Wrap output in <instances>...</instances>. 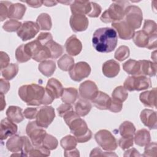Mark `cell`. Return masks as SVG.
Here are the masks:
<instances>
[{
  "label": "cell",
  "instance_id": "cell-10",
  "mask_svg": "<svg viewBox=\"0 0 157 157\" xmlns=\"http://www.w3.org/2000/svg\"><path fill=\"white\" fill-rule=\"evenodd\" d=\"M55 117V109L52 106L45 105L37 112L36 122L37 124L43 128H47Z\"/></svg>",
  "mask_w": 157,
  "mask_h": 157
},
{
  "label": "cell",
  "instance_id": "cell-41",
  "mask_svg": "<svg viewBox=\"0 0 157 157\" xmlns=\"http://www.w3.org/2000/svg\"><path fill=\"white\" fill-rule=\"evenodd\" d=\"M112 96L113 99L121 102H123L126 100L128 96V93L127 90L123 86H118L113 90L112 93Z\"/></svg>",
  "mask_w": 157,
  "mask_h": 157
},
{
  "label": "cell",
  "instance_id": "cell-16",
  "mask_svg": "<svg viewBox=\"0 0 157 157\" xmlns=\"http://www.w3.org/2000/svg\"><path fill=\"white\" fill-rule=\"evenodd\" d=\"M0 129V138L2 140L6 139L9 136L15 134L17 132L18 127L15 123L8 118H5L1 121Z\"/></svg>",
  "mask_w": 157,
  "mask_h": 157
},
{
  "label": "cell",
  "instance_id": "cell-12",
  "mask_svg": "<svg viewBox=\"0 0 157 157\" xmlns=\"http://www.w3.org/2000/svg\"><path fill=\"white\" fill-rule=\"evenodd\" d=\"M39 30L40 28L36 22L26 21L22 23L21 27L17 31V34L23 41H26L34 38Z\"/></svg>",
  "mask_w": 157,
  "mask_h": 157
},
{
  "label": "cell",
  "instance_id": "cell-58",
  "mask_svg": "<svg viewBox=\"0 0 157 157\" xmlns=\"http://www.w3.org/2000/svg\"><path fill=\"white\" fill-rule=\"evenodd\" d=\"M10 83L9 82L4 78H1L0 80V93L6 94L8 92L10 89Z\"/></svg>",
  "mask_w": 157,
  "mask_h": 157
},
{
  "label": "cell",
  "instance_id": "cell-32",
  "mask_svg": "<svg viewBox=\"0 0 157 157\" xmlns=\"http://www.w3.org/2000/svg\"><path fill=\"white\" fill-rule=\"evenodd\" d=\"M39 71L45 77H50L56 70V64L53 60H45L38 66Z\"/></svg>",
  "mask_w": 157,
  "mask_h": 157
},
{
  "label": "cell",
  "instance_id": "cell-11",
  "mask_svg": "<svg viewBox=\"0 0 157 157\" xmlns=\"http://www.w3.org/2000/svg\"><path fill=\"white\" fill-rule=\"evenodd\" d=\"M91 73L90 66L85 61L75 63L69 71L71 78L75 82H80L88 77Z\"/></svg>",
  "mask_w": 157,
  "mask_h": 157
},
{
  "label": "cell",
  "instance_id": "cell-54",
  "mask_svg": "<svg viewBox=\"0 0 157 157\" xmlns=\"http://www.w3.org/2000/svg\"><path fill=\"white\" fill-rule=\"evenodd\" d=\"M37 109L34 107H27L25 109L23 112L24 117L29 120H32L36 118L37 113Z\"/></svg>",
  "mask_w": 157,
  "mask_h": 157
},
{
  "label": "cell",
  "instance_id": "cell-20",
  "mask_svg": "<svg viewBox=\"0 0 157 157\" xmlns=\"http://www.w3.org/2000/svg\"><path fill=\"white\" fill-rule=\"evenodd\" d=\"M91 9V2L88 1H74L71 4V10L72 15H88Z\"/></svg>",
  "mask_w": 157,
  "mask_h": 157
},
{
  "label": "cell",
  "instance_id": "cell-52",
  "mask_svg": "<svg viewBox=\"0 0 157 157\" xmlns=\"http://www.w3.org/2000/svg\"><path fill=\"white\" fill-rule=\"evenodd\" d=\"M123 108V104L122 102L115 100L114 99H111L110 104L108 110H109L112 112L114 113H118L120 112Z\"/></svg>",
  "mask_w": 157,
  "mask_h": 157
},
{
  "label": "cell",
  "instance_id": "cell-62",
  "mask_svg": "<svg viewBox=\"0 0 157 157\" xmlns=\"http://www.w3.org/2000/svg\"><path fill=\"white\" fill-rule=\"evenodd\" d=\"M58 2L56 1H42V3L47 7H52L56 6Z\"/></svg>",
  "mask_w": 157,
  "mask_h": 157
},
{
  "label": "cell",
  "instance_id": "cell-28",
  "mask_svg": "<svg viewBox=\"0 0 157 157\" xmlns=\"http://www.w3.org/2000/svg\"><path fill=\"white\" fill-rule=\"evenodd\" d=\"M134 140L135 144L138 146H145L151 140V136L149 131L146 129L138 130L134 134Z\"/></svg>",
  "mask_w": 157,
  "mask_h": 157
},
{
  "label": "cell",
  "instance_id": "cell-57",
  "mask_svg": "<svg viewBox=\"0 0 157 157\" xmlns=\"http://www.w3.org/2000/svg\"><path fill=\"white\" fill-rule=\"evenodd\" d=\"M117 156V155L115 153H110V152H102V150L99 148H95L93 150H91V153L90 155V156Z\"/></svg>",
  "mask_w": 157,
  "mask_h": 157
},
{
  "label": "cell",
  "instance_id": "cell-17",
  "mask_svg": "<svg viewBox=\"0 0 157 157\" xmlns=\"http://www.w3.org/2000/svg\"><path fill=\"white\" fill-rule=\"evenodd\" d=\"M140 118L143 124L150 129H156L157 118L155 111L151 109H145L141 112Z\"/></svg>",
  "mask_w": 157,
  "mask_h": 157
},
{
  "label": "cell",
  "instance_id": "cell-45",
  "mask_svg": "<svg viewBox=\"0 0 157 157\" xmlns=\"http://www.w3.org/2000/svg\"><path fill=\"white\" fill-rule=\"evenodd\" d=\"M130 50L128 47L126 45L120 46L116 50L114 57L119 61H123L129 56Z\"/></svg>",
  "mask_w": 157,
  "mask_h": 157
},
{
  "label": "cell",
  "instance_id": "cell-7",
  "mask_svg": "<svg viewBox=\"0 0 157 157\" xmlns=\"http://www.w3.org/2000/svg\"><path fill=\"white\" fill-rule=\"evenodd\" d=\"M97 144L106 151H113L117 148V141L112 134L107 129L98 131L94 135Z\"/></svg>",
  "mask_w": 157,
  "mask_h": 157
},
{
  "label": "cell",
  "instance_id": "cell-2",
  "mask_svg": "<svg viewBox=\"0 0 157 157\" xmlns=\"http://www.w3.org/2000/svg\"><path fill=\"white\" fill-rule=\"evenodd\" d=\"M118 42L115 30L111 28H101L96 29L92 37V44L96 51L101 53H110L115 50Z\"/></svg>",
  "mask_w": 157,
  "mask_h": 157
},
{
  "label": "cell",
  "instance_id": "cell-35",
  "mask_svg": "<svg viewBox=\"0 0 157 157\" xmlns=\"http://www.w3.org/2000/svg\"><path fill=\"white\" fill-rule=\"evenodd\" d=\"M119 132L121 137H133L136 132V128L131 121H125L119 126Z\"/></svg>",
  "mask_w": 157,
  "mask_h": 157
},
{
  "label": "cell",
  "instance_id": "cell-21",
  "mask_svg": "<svg viewBox=\"0 0 157 157\" xmlns=\"http://www.w3.org/2000/svg\"><path fill=\"white\" fill-rule=\"evenodd\" d=\"M103 74L108 78H113L116 77L120 71V64L114 59H110L105 61L102 67Z\"/></svg>",
  "mask_w": 157,
  "mask_h": 157
},
{
  "label": "cell",
  "instance_id": "cell-48",
  "mask_svg": "<svg viewBox=\"0 0 157 157\" xmlns=\"http://www.w3.org/2000/svg\"><path fill=\"white\" fill-rule=\"evenodd\" d=\"M157 144L155 142H149L145 145L144 153L142 155L144 156H156Z\"/></svg>",
  "mask_w": 157,
  "mask_h": 157
},
{
  "label": "cell",
  "instance_id": "cell-34",
  "mask_svg": "<svg viewBox=\"0 0 157 157\" xmlns=\"http://www.w3.org/2000/svg\"><path fill=\"white\" fill-rule=\"evenodd\" d=\"M36 24L38 25L40 30L48 31L51 29L52 22L50 16L46 13H40L37 18Z\"/></svg>",
  "mask_w": 157,
  "mask_h": 157
},
{
  "label": "cell",
  "instance_id": "cell-14",
  "mask_svg": "<svg viewBox=\"0 0 157 157\" xmlns=\"http://www.w3.org/2000/svg\"><path fill=\"white\" fill-rule=\"evenodd\" d=\"M112 27L117 32L118 37L123 40L131 39L135 33L134 29L131 28L124 20L112 23Z\"/></svg>",
  "mask_w": 157,
  "mask_h": 157
},
{
  "label": "cell",
  "instance_id": "cell-1",
  "mask_svg": "<svg viewBox=\"0 0 157 157\" xmlns=\"http://www.w3.org/2000/svg\"><path fill=\"white\" fill-rule=\"evenodd\" d=\"M18 93L20 98L28 105H47L52 103L54 100L45 88L36 83L21 86Z\"/></svg>",
  "mask_w": 157,
  "mask_h": 157
},
{
  "label": "cell",
  "instance_id": "cell-55",
  "mask_svg": "<svg viewBox=\"0 0 157 157\" xmlns=\"http://www.w3.org/2000/svg\"><path fill=\"white\" fill-rule=\"evenodd\" d=\"M36 39L42 44L45 45L50 40L53 39L52 35L50 33H40Z\"/></svg>",
  "mask_w": 157,
  "mask_h": 157
},
{
  "label": "cell",
  "instance_id": "cell-53",
  "mask_svg": "<svg viewBox=\"0 0 157 157\" xmlns=\"http://www.w3.org/2000/svg\"><path fill=\"white\" fill-rule=\"evenodd\" d=\"M91 9L88 15L91 18H96L101 14L102 8L99 4L94 2H91Z\"/></svg>",
  "mask_w": 157,
  "mask_h": 157
},
{
  "label": "cell",
  "instance_id": "cell-24",
  "mask_svg": "<svg viewBox=\"0 0 157 157\" xmlns=\"http://www.w3.org/2000/svg\"><path fill=\"white\" fill-rule=\"evenodd\" d=\"M26 10V7L23 4L11 3L9 8L8 18L14 20H21L23 17Z\"/></svg>",
  "mask_w": 157,
  "mask_h": 157
},
{
  "label": "cell",
  "instance_id": "cell-36",
  "mask_svg": "<svg viewBox=\"0 0 157 157\" xmlns=\"http://www.w3.org/2000/svg\"><path fill=\"white\" fill-rule=\"evenodd\" d=\"M57 64L59 68L64 71H69L75 64L74 58L67 54L63 55L58 60Z\"/></svg>",
  "mask_w": 157,
  "mask_h": 157
},
{
  "label": "cell",
  "instance_id": "cell-15",
  "mask_svg": "<svg viewBox=\"0 0 157 157\" xmlns=\"http://www.w3.org/2000/svg\"><path fill=\"white\" fill-rule=\"evenodd\" d=\"M69 23L74 32H81L85 31L88 27V19L85 15L74 14L70 17Z\"/></svg>",
  "mask_w": 157,
  "mask_h": 157
},
{
  "label": "cell",
  "instance_id": "cell-31",
  "mask_svg": "<svg viewBox=\"0 0 157 157\" xmlns=\"http://www.w3.org/2000/svg\"><path fill=\"white\" fill-rule=\"evenodd\" d=\"M7 150L13 153L21 152L22 148V140L21 136L14 134L6 142Z\"/></svg>",
  "mask_w": 157,
  "mask_h": 157
},
{
  "label": "cell",
  "instance_id": "cell-9",
  "mask_svg": "<svg viewBox=\"0 0 157 157\" xmlns=\"http://www.w3.org/2000/svg\"><path fill=\"white\" fill-rule=\"evenodd\" d=\"M26 132L34 146L41 145L47 134L43 128L37 124L36 121H30L28 123L26 128Z\"/></svg>",
  "mask_w": 157,
  "mask_h": 157
},
{
  "label": "cell",
  "instance_id": "cell-61",
  "mask_svg": "<svg viewBox=\"0 0 157 157\" xmlns=\"http://www.w3.org/2000/svg\"><path fill=\"white\" fill-rule=\"evenodd\" d=\"M64 155L65 156H79V151L76 148H74L70 150H65Z\"/></svg>",
  "mask_w": 157,
  "mask_h": 157
},
{
  "label": "cell",
  "instance_id": "cell-29",
  "mask_svg": "<svg viewBox=\"0 0 157 157\" xmlns=\"http://www.w3.org/2000/svg\"><path fill=\"white\" fill-rule=\"evenodd\" d=\"M91 102L83 98L79 99L75 104V111L80 117H85L91 109Z\"/></svg>",
  "mask_w": 157,
  "mask_h": 157
},
{
  "label": "cell",
  "instance_id": "cell-51",
  "mask_svg": "<svg viewBox=\"0 0 157 157\" xmlns=\"http://www.w3.org/2000/svg\"><path fill=\"white\" fill-rule=\"evenodd\" d=\"M72 110H73L72 106L71 105V104L67 103H63L57 108L58 113L61 117H63L64 115Z\"/></svg>",
  "mask_w": 157,
  "mask_h": 157
},
{
  "label": "cell",
  "instance_id": "cell-25",
  "mask_svg": "<svg viewBox=\"0 0 157 157\" xmlns=\"http://www.w3.org/2000/svg\"><path fill=\"white\" fill-rule=\"evenodd\" d=\"M140 64V74L141 75L149 77H154L156 74V63L151 62L149 60H139Z\"/></svg>",
  "mask_w": 157,
  "mask_h": 157
},
{
  "label": "cell",
  "instance_id": "cell-59",
  "mask_svg": "<svg viewBox=\"0 0 157 157\" xmlns=\"http://www.w3.org/2000/svg\"><path fill=\"white\" fill-rule=\"evenodd\" d=\"M123 156H142V155H140L136 148H132L126 150L124 152Z\"/></svg>",
  "mask_w": 157,
  "mask_h": 157
},
{
  "label": "cell",
  "instance_id": "cell-42",
  "mask_svg": "<svg viewBox=\"0 0 157 157\" xmlns=\"http://www.w3.org/2000/svg\"><path fill=\"white\" fill-rule=\"evenodd\" d=\"M58 145V141L56 138L51 134H46L42 145L49 150H53L56 149Z\"/></svg>",
  "mask_w": 157,
  "mask_h": 157
},
{
  "label": "cell",
  "instance_id": "cell-64",
  "mask_svg": "<svg viewBox=\"0 0 157 157\" xmlns=\"http://www.w3.org/2000/svg\"><path fill=\"white\" fill-rule=\"evenodd\" d=\"M156 50H155L153 53H151V59H153V61H154V63H156Z\"/></svg>",
  "mask_w": 157,
  "mask_h": 157
},
{
  "label": "cell",
  "instance_id": "cell-60",
  "mask_svg": "<svg viewBox=\"0 0 157 157\" xmlns=\"http://www.w3.org/2000/svg\"><path fill=\"white\" fill-rule=\"evenodd\" d=\"M29 7H33V8H38L40 7L42 4V1H39V0H34V1H25Z\"/></svg>",
  "mask_w": 157,
  "mask_h": 157
},
{
  "label": "cell",
  "instance_id": "cell-44",
  "mask_svg": "<svg viewBox=\"0 0 157 157\" xmlns=\"http://www.w3.org/2000/svg\"><path fill=\"white\" fill-rule=\"evenodd\" d=\"M22 23L16 20L10 19L6 21L2 25V28L7 32H15L17 31L21 27Z\"/></svg>",
  "mask_w": 157,
  "mask_h": 157
},
{
  "label": "cell",
  "instance_id": "cell-19",
  "mask_svg": "<svg viewBox=\"0 0 157 157\" xmlns=\"http://www.w3.org/2000/svg\"><path fill=\"white\" fill-rule=\"evenodd\" d=\"M45 89L54 99L61 97L64 90L61 83L55 78H51L48 80Z\"/></svg>",
  "mask_w": 157,
  "mask_h": 157
},
{
  "label": "cell",
  "instance_id": "cell-43",
  "mask_svg": "<svg viewBox=\"0 0 157 157\" xmlns=\"http://www.w3.org/2000/svg\"><path fill=\"white\" fill-rule=\"evenodd\" d=\"M25 44H22L17 47L15 50V58L18 62L22 63L28 61L31 58L28 55L25 50Z\"/></svg>",
  "mask_w": 157,
  "mask_h": 157
},
{
  "label": "cell",
  "instance_id": "cell-3",
  "mask_svg": "<svg viewBox=\"0 0 157 157\" xmlns=\"http://www.w3.org/2000/svg\"><path fill=\"white\" fill-rule=\"evenodd\" d=\"M63 118L77 142L85 143L91 139L92 132L88 128L85 121L82 119L75 112L72 110L64 115Z\"/></svg>",
  "mask_w": 157,
  "mask_h": 157
},
{
  "label": "cell",
  "instance_id": "cell-5",
  "mask_svg": "<svg viewBox=\"0 0 157 157\" xmlns=\"http://www.w3.org/2000/svg\"><path fill=\"white\" fill-rule=\"evenodd\" d=\"M25 50L29 56L37 62H42L52 58L48 47L40 44L37 39L25 44Z\"/></svg>",
  "mask_w": 157,
  "mask_h": 157
},
{
  "label": "cell",
  "instance_id": "cell-46",
  "mask_svg": "<svg viewBox=\"0 0 157 157\" xmlns=\"http://www.w3.org/2000/svg\"><path fill=\"white\" fill-rule=\"evenodd\" d=\"M28 155L29 156H48L50 155V151L41 145L39 146H34Z\"/></svg>",
  "mask_w": 157,
  "mask_h": 157
},
{
  "label": "cell",
  "instance_id": "cell-8",
  "mask_svg": "<svg viewBox=\"0 0 157 157\" xmlns=\"http://www.w3.org/2000/svg\"><path fill=\"white\" fill-rule=\"evenodd\" d=\"M124 21L133 29H139L142 25L143 14L141 9L137 6L129 5L124 11Z\"/></svg>",
  "mask_w": 157,
  "mask_h": 157
},
{
  "label": "cell",
  "instance_id": "cell-56",
  "mask_svg": "<svg viewBox=\"0 0 157 157\" xmlns=\"http://www.w3.org/2000/svg\"><path fill=\"white\" fill-rule=\"evenodd\" d=\"M10 58L9 55L4 52H0V68L1 70L6 67L9 64Z\"/></svg>",
  "mask_w": 157,
  "mask_h": 157
},
{
  "label": "cell",
  "instance_id": "cell-40",
  "mask_svg": "<svg viewBox=\"0 0 157 157\" xmlns=\"http://www.w3.org/2000/svg\"><path fill=\"white\" fill-rule=\"evenodd\" d=\"M142 31H144L149 37L157 35V26L156 22L151 20H145Z\"/></svg>",
  "mask_w": 157,
  "mask_h": 157
},
{
  "label": "cell",
  "instance_id": "cell-49",
  "mask_svg": "<svg viewBox=\"0 0 157 157\" xmlns=\"http://www.w3.org/2000/svg\"><path fill=\"white\" fill-rule=\"evenodd\" d=\"M12 2L9 1H1L0 2V19L3 21L9 15V8Z\"/></svg>",
  "mask_w": 157,
  "mask_h": 157
},
{
  "label": "cell",
  "instance_id": "cell-50",
  "mask_svg": "<svg viewBox=\"0 0 157 157\" xmlns=\"http://www.w3.org/2000/svg\"><path fill=\"white\" fill-rule=\"evenodd\" d=\"M134 144V137H122L118 140V145L123 150H127L131 147Z\"/></svg>",
  "mask_w": 157,
  "mask_h": 157
},
{
  "label": "cell",
  "instance_id": "cell-33",
  "mask_svg": "<svg viewBox=\"0 0 157 157\" xmlns=\"http://www.w3.org/2000/svg\"><path fill=\"white\" fill-rule=\"evenodd\" d=\"M132 39L135 45L140 48H147L149 42V36L142 30L135 32Z\"/></svg>",
  "mask_w": 157,
  "mask_h": 157
},
{
  "label": "cell",
  "instance_id": "cell-18",
  "mask_svg": "<svg viewBox=\"0 0 157 157\" xmlns=\"http://www.w3.org/2000/svg\"><path fill=\"white\" fill-rule=\"evenodd\" d=\"M65 48L69 55L77 56L82 50V44L75 35H72L66 40L65 42Z\"/></svg>",
  "mask_w": 157,
  "mask_h": 157
},
{
  "label": "cell",
  "instance_id": "cell-30",
  "mask_svg": "<svg viewBox=\"0 0 157 157\" xmlns=\"http://www.w3.org/2000/svg\"><path fill=\"white\" fill-rule=\"evenodd\" d=\"M78 98V93L76 88L73 87L64 88L61 95V101L64 103L72 104L75 103Z\"/></svg>",
  "mask_w": 157,
  "mask_h": 157
},
{
  "label": "cell",
  "instance_id": "cell-37",
  "mask_svg": "<svg viewBox=\"0 0 157 157\" xmlns=\"http://www.w3.org/2000/svg\"><path fill=\"white\" fill-rule=\"evenodd\" d=\"M1 75L7 80L13 79L18 74V66L15 63H10L6 67L1 70Z\"/></svg>",
  "mask_w": 157,
  "mask_h": 157
},
{
  "label": "cell",
  "instance_id": "cell-26",
  "mask_svg": "<svg viewBox=\"0 0 157 157\" xmlns=\"http://www.w3.org/2000/svg\"><path fill=\"white\" fill-rule=\"evenodd\" d=\"M123 70L132 76L141 75L140 64L139 61L129 59L123 64Z\"/></svg>",
  "mask_w": 157,
  "mask_h": 157
},
{
  "label": "cell",
  "instance_id": "cell-22",
  "mask_svg": "<svg viewBox=\"0 0 157 157\" xmlns=\"http://www.w3.org/2000/svg\"><path fill=\"white\" fill-rule=\"evenodd\" d=\"M140 102L148 107H156V88L142 92L139 95Z\"/></svg>",
  "mask_w": 157,
  "mask_h": 157
},
{
  "label": "cell",
  "instance_id": "cell-4",
  "mask_svg": "<svg viewBox=\"0 0 157 157\" xmlns=\"http://www.w3.org/2000/svg\"><path fill=\"white\" fill-rule=\"evenodd\" d=\"M128 1H114L109 8L101 15L100 19L105 23L121 21L124 17L126 7L129 6Z\"/></svg>",
  "mask_w": 157,
  "mask_h": 157
},
{
  "label": "cell",
  "instance_id": "cell-39",
  "mask_svg": "<svg viewBox=\"0 0 157 157\" xmlns=\"http://www.w3.org/2000/svg\"><path fill=\"white\" fill-rule=\"evenodd\" d=\"M60 145L64 150H70L76 147L77 141L74 136L67 135L61 139Z\"/></svg>",
  "mask_w": 157,
  "mask_h": 157
},
{
  "label": "cell",
  "instance_id": "cell-63",
  "mask_svg": "<svg viewBox=\"0 0 157 157\" xmlns=\"http://www.w3.org/2000/svg\"><path fill=\"white\" fill-rule=\"evenodd\" d=\"M0 99H1V111H2L6 105V101L4 99V94L0 93Z\"/></svg>",
  "mask_w": 157,
  "mask_h": 157
},
{
  "label": "cell",
  "instance_id": "cell-6",
  "mask_svg": "<svg viewBox=\"0 0 157 157\" xmlns=\"http://www.w3.org/2000/svg\"><path fill=\"white\" fill-rule=\"evenodd\" d=\"M151 82L150 78L145 75L129 76L124 82L123 87L129 91H142L150 88Z\"/></svg>",
  "mask_w": 157,
  "mask_h": 157
},
{
  "label": "cell",
  "instance_id": "cell-47",
  "mask_svg": "<svg viewBox=\"0 0 157 157\" xmlns=\"http://www.w3.org/2000/svg\"><path fill=\"white\" fill-rule=\"evenodd\" d=\"M22 140V148L21 151V153L22 156H28L29 153L33 148L34 145H33L31 141L29 140L28 137L26 136H21Z\"/></svg>",
  "mask_w": 157,
  "mask_h": 157
},
{
  "label": "cell",
  "instance_id": "cell-38",
  "mask_svg": "<svg viewBox=\"0 0 157 157\" xmlns=\"http://www.w3.org/2000/svg\"><path fill=\"white\" fill-rule=\"evenodd\" d=\"M49 49L51 53V58L56 59L63 53V47L60 44L55 42L53 39L48 41L45 44Z\"/></svg>",
  "mask_w": 157,
  "mask_h": 157
},
{
  "label": "cell",
  "instance_id": "cell-13",
  "mask_svg": "<svg viewBox=\"0 0 157 157\" xmlns=\"http://www.w3.org/2000/svg\"><path fill=\"white\" fill-rule=\"evenodd\" d=\"M99 92L95 82L91 80H86L80 83L79 93L80 96L86 100H93Z\"/></svg>",
  "mask_w": 157,
  "mask_h": 157
},
{
  "label": "cell",
  "instance_id": "cell-23",
  "mask_svg": "<svg viewBox=\"0 0 157 157\" xmlns=\"http://www.w3.org/2000/svg\"><path fill=\"white\" fill-rule=\"evenodd\" d=\"M111 101V98L106 93L99 91L96 96L91 100L92 103L98 109L108 110Z\"/></svg>",
  "mask_w": 157,
  "mask_h": 157
},
{
  "label": "cell",
  "instance_id": "cell-27",
  "mask_svg": "<svg viewBox=\"0 0 157 157\" xmlns=\"http://www.w3.org/2000/svg\"><path fill=\"white\" fill-rule=\"evenodd\" d=\"M6 113L7 117L13 123H19L24 120L22 109L20 107L10 105L7 108Z\"/></svg>",
  "mask_w": 157,
  "mask_h": 157
}]
</instances>
